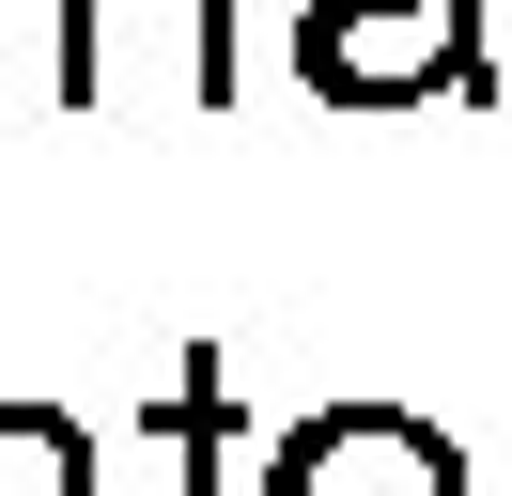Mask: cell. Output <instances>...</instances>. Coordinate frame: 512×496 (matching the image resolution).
I'll list each match as a JSON object with an SVG mask.
<instances>
[{
    "instance_id": "1",
    "label": "cell",
    "mask_w": 512,
    "mask_h": 496,
    "mask_svg": "<svg viewBox=\"0 0 512 496\" xmlns=\"http://www.w3.org/2000/svg\"><path fill=\"white\" fill-rule=\"evenodd\" d=\"M63 109L125 124V109H233V0H63V47H47Z\"/></svg>"
},
{
    "instance_id": "4",
    "label": "cell",
    "mask_w": 512,
    "mask_h": 496,
    "mask_svg": "<svg viewBox=\"0 0 512 496\" xmlns=\"http://www.w3.org/2000/svg\"><path fill=\"white\" fill-rule=\"evenodd\" d=\"M218 434H233V372L187 357V372H171V403H156V465H171V496H218Z\"/></svg>"
},
{
    "instance_id": "5",
    "label": "cell",
    "mask_w": 512,
    "mask_h": 496,
    "mask_svg": "<svg viewBox=\"0 0 512 496\" xmlns=\"http://www.w3.org/2000/svg\"><path fill=\"white\" fill-rule=\"evenodd\" d=\"M0 496H94V434L63 403H0Z\"/></svg>"
},
{
    "instance_id": "3",
    "label": "cell",
    "mask_w": 512,
    "mask_h": 496,
    "mask_svg": "<svg viewBox=\"0 0 512 496\" xmlns=\"http://www.w3.org/2000/svg\"><path fill=\"white\" fill-rule=\"evenodd\" d=\"M264 496H466V450L404 403H326L264 450Z\"/></svg>"
},
{
    "instance_id": "2",
    "label": "cell",
    "mask_w": 512,
    "mask_h": 496,
    "mask_svg": "<svg viewBox=\"0 0 512 496\" xmlns=\"http://www.w3.org/2000/svg\"><path fill=\"white\" fill-rule=\"evenodd\" d=\"M295 78L326 109H419V93H497L481 62V0H311L295 16Z\"/></svg>"
}]
</instances>
